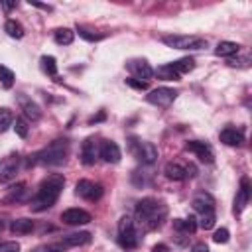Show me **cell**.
Listing matches in <instances>:
<instances>
[{
	"mask_svg": "<svg viewBox=\"0 0 252 252\" xmlns=\"http://www.w3.org/2000/svg\"><path fill=\"white\" fill-rule=\"evenodd\" d=\"M63 185H65V177H63L61 173H51V175H47V177L39 183L37 193L33 195V199L30 201V209L35 211V213H41V211L51 209V207L57 203V199H59V195H61V191H63Z\"/></svg>",
	"mask_w": 252,
	"mask_h": 252,
	"instance_id": "1",
	"label": "cell"
},
{
	"mask_svg": "<svg viewBox=\"0 0 252 252\" xmlns=\"http://www.w3.org/2000/svg\"><path fill=\"white\" fill-rule=\"evenodd\" d=\"M165 215H167V207L154 197H146L136 203V219L148 230L158 228L161 224V220L165 219Z\"/></svg>",
	"mask_w": 252,
	"mask_h": 252,
	"instance_id": "2",
	"label": "cell"
},
{
	"mask_svg": "<svg viewBox=\"0 0 252 252\" xmlns=\"http://www.w3.org/2000/svg\"><path fill=\"white\" fill-rule=\"evenodd\" d=\"M69 156V140L59 138L53 140L49 146H45L43 150H39L32 163H39V165H61Z\"/></svg>",
	"mask_w": 252,
	"mask_h": 252,
	"instance_id": "3",
	"label": "cell"
},
{
	"mask_svg": "<svg viewBox=\"0 0 252 252\" xmlns=\"http://www.w3.org/2000/svg\"><path fill=\"white\" fill-rule=\"evenodd\" d=\"M118 244L126 250H134L140 244V234L136 222L130 217H122L118 220Z\"/></svg>",
	"mask_w": 252,
	"mask_h": 252,
	"instance_id": "4",
	"label": "cell"
},
{
	"mask_svg": "<svg viewBox=\"0 0 252 252\" xmlns=\"http://www.w3.org/2000/svg\"><path fill=\"white\" fill-rule=\"evenodd\" d=\"M161 41L171 49H203L207 47V41L197 35H181V33H169L163 35Z\"/></svg>",
	"mask_w": 252,
	"mask_h": 252,
	"instance_id": "5",
	"label": "cell"
},
{
	"mask_svg": "<svg viewBox=\"0 0 252 252\" xmlns=\"http://www.w3.org/2000/svg\"><path fill=\"white\" fill-rule=\"evenodd\" d=\"M130 152L140 159L142 163H154L158 159V148L152 142L140 140V138H130Z\"/></svg>",
	"mask_w": 252,
	"mask_h": 252,
	"instance_id": "6",
	"label": "cell"
},
{
	"mask_svg": "<svg viewBox=\"0 0 252 252\" xmlns=\"http://www.w3.org/2000/svg\"><path fill=\"white\" fill-rule=\"evenodd\" d=\"M175 96H177V91H175V89L159 87V89L150 91V94L146 96V100H148L150 104H154V106H161V108H165V106H169V104L175 100Z\"/></svg>",
	"mask_w": 252,
	"mask_h": 252,
	"instance_id": "7",
	"label": "cell"
},
{
	"mask_svg": "<svg viewBox=\"0 0 252 252\" xmlns=\"http://www.w3.org/2000/svg\"><path fill=\"white\" fill-rule=\"evenodd\" d=\"M75 193L87 201H96L102 197V185L100 183H94L91 179H79L77 185H75Z\"/></svg>",
	"mask_w": 252,
	"mask_h": 252,
	"instance_id": "8",
	"label": "cell"
},
{
	"mask_svg": "<svg viewBox=\"0 0 252 252\" xmlns=\"http://www.w3.org/2000/svg\"><path fill=\"white\" fill-rule=\"evenodd\" d=\"M20 169V156L18 154H10L4 159H0V183H8L16 177Z\"/></svg>",
	"mask_w": 252,
	"mask_h": 252,
	"instance_id": "9",
	"label": "cell"
},
{
	"mask_svg": "<svg viewBox=\"0 0 252 252\" xmlns=\"http://www.w3.org/2000/svg\"><path fill=\"white\" fill-rule=\"evenodd\" d=\"M98 158H102L106 163H118L122 154H120V148L116 142L112 140H104L98 144Z\"/></svg>",
	"mask_w": 252,
	"mask_h": 252,
	"instance_id": "10",
	"label": "cell"
},
{
	"mask_svg": "<svg viewBox=\"0 0 252 252\" xmlns=\"http://www.w3.org/2000/svg\"><path fill=\"white\" fill-rule=\"evenodd\" d=\"M61 220L69 226H79V224H87L91 222V213H87L85 209H67L61 213Z\"/></svg>",
	"mask_w": 252,
	"mask_h": 252,
	"instance_id": "11",
	"label": "cell"
},
{
	"mask_svg": "<svg viewBox=\"0 0 252 252\" xmlns=\"http://www.w3.org/2000/svg\"><path fill=\"white\" fill-rule=\"evenodd\" d=\"M248 201H250V179H248V177H242V179H240L238 193H236V197H234V207H232L234 215H240V213L246 209Z\"/></svg>",
	"mask_w": 252,
	"mask_h": 252,
	"instance_id": "12",
	"label": "cell"
},
{
	"mask_svg": "<svg viewBox=\"0 0 252 252\" xmlns=\"http://www.w3.org/2000/svg\"><path fill=\"white\" fill-rule=\"evenodd\" d=\"M185 148H187V152H191V154H195L203 163H211L213 161V150H211V146L209 144H205V142H199V140H189L187 144H185Z\"/></svg>",
	"mask_w": 252,
	"mask_h": 252,
	"instance_id": "13",
	"label": "cell"
},
{
	"mask_svg": "<svg viewBox=\"0 0 252 252\" xmlns=\"http://www.w3.org/2000/svg\"><path fill=\"white\" fill-rule=\"evenodd\" d=\"M126 67L130 69V73L134 75V79H150L152 75H154V69L150 67V63L146 61V59H130L128 63H126Z\"/></svg>",
	"mask_w": 252,
	"mask_h": 252,
	"instance_id": "14",
	"label": "cell"
},
{
	"mask_svg": "<svg viewBox=\"0 0 252 252\" xmlns=\"http://www.w3.org/2000/svg\"><path fill=\"white\" fill-rule=\"evenodd\" d=\"M18 104H20V110H22L24 118H28V120H32V122H35V120L41 118L39 106H37L32 98H28L26 94H18Z\"/></svg>",
	"mask_w": 252,
	"mask_h": 252,
	"instance_id": "15",
	"label": "cell"
},
{
	"mask_svg": "<svg viewBox=\"0 0 252 252\" xmlns=\"http://www.w3.org/2000/svg\"><path fill=\"white\" fill-rule=\"evenodd\" d=\"M96 159H98V142L94 138H87L81 148V161L85 165H94Z\"/></svg>",
	"mask_w": 252,
	"mask_h": 252,
	"instance_id": "16",
	"label": "cell"
},
{
	"mask_svg": "<svg viewBox=\"0 0 252 252\" xmlns=\"http://www.w3.org/2000/svg\"><path fill=\"white\" fill-rule=\"evenodd\" d=\"M191 205H193V209H195L197 213H201V215L215 211V199H213V195L207 193V191H199V193L193 197Z\"/></svg>",
	"mask_w": 252,
	"mask_h": 252,
	"instance_id": "17",
	"label": "cell"
},
{
	"mask_svg": "<svg viewBox=\"0 0 252 252\" xmlns=\"http://www.w3.org/2000/svg\"><path fill=\"white\" fill-rule=\"evenodd\" d=\"M219 138H220V142L226 144V146H240V144L244 142L242 130H238V128H234V126H226L224 130H220Z\"/></svg>",
	"mask_w": 252,
	"mask_h": 252,
	"instance_id": "18",
	"label": "cell"
},
{
	"mask_svg": "<svg viewBox=\"0 0 252 252\" xmlns=\"http://www.w3.org/2000/svg\"><path fill=\"white\" fill-rule=\"evenodd\" d=\"M91 232H87V230H83V232H73V234H67V236H63V240H61V244L65 246V248H71V246H85V244H89L91 242Z\"/></svg>",
	"mask_w": 252,
	"mask_h": 252,
	"instance_id": "19",
	"label": "cell"
},
{
	"mask_svg": "<svg viewBox=\"0 0 252 252\" xmlns=\"http://www.w3.org/2000/svg\"><path fill=\"white\" fill-rule=\"evenodd\" d=\"M163 173H165V177L171 179V181H183V179L187 177V169H185L181 163H173V161L165 163Z\"/></svg>",
	"mask_w": 252,
	"mask_h": 252,
	"instance_id": "20",
	"label": "cell"
},
{
	"mask_svg": "<svg viewBox=\"0 0 252 252\" xmlns=\"http://www.w3.org/2000/svg\"><path fill=\"white\" fill-rule=\"evenodd\" d=\"M240 51V45L236 41H219L217 47H215V53L219 57H232Z\"/></svg>",
	"mask_w": 252,
	"mask_h": 252,
	"instance_id": "21",
	"label": "cell"
},
{
	"mask_svg": "<svg viewBox=\"0 0 252 252\" xmlns=\"http://www.w3.org/2000/svg\"><path fill=\"white\" fill-rule=\"evenodd\" d=\"M53 39H55V43H59V45H69V43H73V39H75V32H73L71 28H57V30L53 32Z\"/></svg>",
	"mask_w": 252,
	"mask_h": 252,
	"instance_id": "22",
	"label": "cell"
},
{
	"mask_svg": "<svg viewBox=\"0 0 252 252\" xmlns=\"http://www.w3.org/2000/svg\"><path fill=\"white\" fill-rule=\"evenodd\" d=\"M173 228L179 230V232H185V234H193L197 230V220L193 217H189V219H175L173 220Z\"/></svg>",
	"mask_w": 252,
	"mask_h": 252,
	"instance_id": "23",
	"label": "cell"
},
{
	"mask_svg": "<svg viewBox=\"0 0 252 252\" xmlns=\"http://www.w3.org/2000/svg\"><path fill=\"white\" fill-rule=\"evenodd\" d=\"M10 230L16 232V234H28V232L33 230V220H30V219H16V220H12Z\"/></svg>",
	"mask_w": 252,
	"mask_h": 252,
	"instance_id": "24",
	"label": "cell"
},
{
	"mask_svg": "<svg viewBox=\"0 0 252 252\" xmlns=\"http://www.w3.org/2000/svg\"><path fill=\"white\" fill-rule=\"evenodd\" d=\"M156 75L159 77V79H163V81H179V73L169 65V63H165V65H159L158 69H156Z\"/></svg>",
	"mask_w": 252,
	"mask_h": 252,
	"instance_id": "25",
	"label": "cell"
},
{
	"mask_svg": "<svg viewBox=\"0 0 252 252\" xmlns=\"http://www.w3.org/2000/svg\"><path fill=\"white\" fill-rule=\"evenodd\" d=\"M179 75H185V73H189V71H193V67H195V61H193V57H181V59H177V61H173V63H169Z\"/></svg>",
	"mask_w": 252,
	"mask_h": 252,
	"instance_id": "26",
	"label": "cell"
},
{
	"mask_svg": "<svg viewBox=\"0 0 252 252\" xmlns=\"http://www.w3.org/2000/svg\"><path fill=\"white\" fill-rule=\"evenodd\" d=\"M24 197H26V183H18L10 189V193L6 195L4 201L6 203H20V201H24Z\"/></svg>",
	"mask_w": 252,
	"mask_h": 252,
	"instance_id": "27",
	"label": "cell"
},
{
	"mask_svg": "<svg viewBox=\"0 0 252 252\" xmlns=\"http://www.w3.org/2000/svg\"><path fill=\"white\" fill-rule=\"evenodd\" d=\"M4 30H6V33H8L10 37H16V39H22V37H24V28H22V24L16 22V20H8V22L4 24Z\"/></svg>",
	"mask_w": 252,
	"mask_h": 252,
	"instance_id": "28",
	"label": "cell"
},
{
	"mask_svg": "<svg viewBox=\"0 0 252 252\" xmlns=\"http://www.w3.org/2000/svg\"><path fill=\"white\" fill-rule=\"evenodd\" d=\"M39 65H41V71H43V73H47V75H51V77L57 75V61H55V57L43 55V57L39 59Z\"/></svg>",
	"mask_w": 252,
	"mask_h": 252,
	"instance_id": "29",
	"label": "cell"
},
{
	"mask_svg": "<svg viewBox=\"0 0 252 252\" xmlns=\"http://www.w3.org/2000/svg\"><path fill=\"white\" fill-rule=\"evenodd\" d=\"M14 124V112L6 106L0 108V132H6Z\"/></svg>",
	"mask_w": 252,
	"mask_h": 252,
	"instance_id": "30",
	"label": "cell"
},
{
	"mask_svg": "<svg viewBox=\"0 0 252 252\" xmlns=\"http://www.w3.org/2000/svg\"><path fill=\"white\" fill-rule=\"evenodd\" d=\"M77 32H79V35H81L83 39H87V41H100V39L106 37L104 33H94V32H91V30H87V28H83V26H77Z\"/></svg>",
	"mask_w": 252,
	"mask_h": 252,
	"instance_id": "31",
	"label": "cell"
},
{
	"mask_svg": "<svg viewBox=\"0 0 252 252\" xmlns=\"http://www.w3.org/2000/svg\"><path fill=\"white\" fill-rule=\"evenodd\" d=\"M14 130L20 138H28V132H30V126H28V120L24 116L20 118H14Z\"/></svg>",
	"mask_w": 252,
	"mask_h": 252,
	"instance_id": "32",
	"label": "cell"
},
{
	"mask_svg": "<svg viewBox=\"0 0 252 252\" xmlns=\"http://www.w3.org/2000/svg\"><path fill=\"white\" fill-rule=\"evenodd\" d=\"M215 220H217L215 211H213V213H203V215H201V220L197 222V226H201L203 230H209V228L215 226Z\"/></svg>",
	"mask_w": 252,
	"mask_h": 252,
	"instance_id": "33",
	"label": "cell"
},
{
	"mask_svg": "<svg viewBox=\"0 0 252 252\" xmlns=\"http://www.w3.org/2000/svg\"><path fill=\"white\" fill-rule=\"evenodd\" d=\"M0 83H2V87H6V89H10V87L14 85V73H12V69L0 65Z\"/></svg>",
	"mask_w": 252,
	"mask_h": 252,
	"instance_id": "34",
	"label": "cell"
},
{
	"mask_svg": "<svg viewBox=\"0 0 252 252\" xmlns=\"http://www.w3.org/2000/svg\"><path fill=\"white\" fill-rule=\"evenodd\" d=\"M228 238H230L228 228H219V230H215V234H213V240H215L217 244H226Z\"/></svg>",
	"mask_w": 252,
	"mask_h": 252,
	"instance_id": "35",
	"label": "cell"
},
{
	"mask_svg": "<svg viewBox=\"0 0 252 252\" xmlns=\"http://www.w3.org/2000/svg\"><path fill=\"white\" fill-rule=\"evenodd\" d=\"M63 244L61 242H53V244H43V246H37L33 252H63Z\"/></svg>",
	"mask_w": 252,
	"mask_h": 252,
	"instance_id": "36",
	"label": "cell"
},
{
	"mask_svg": "<svg viewBox=\"0 0 252 252\" xmlns=\"http://www.w3.org/2000/svg\"><path fill=\"white\" fill-rule=\"evenodd\" d=\"M126 85L136 89V91H146L148 89V81H140V79H134V77H128L126 79Z\"/></svg>",
	"mask_w": 252,
	"mask_h": 252,
	"instance_id": "37",
	"label": "cell"
},
{
	"mask_svg": "<svg viewBox=\"0 0 252 252\" xmlns=\"http://www.w3.org/2000/svg\"><path fill=\"white\" fill-rule=\"evenodd\" d=\"M0 252H20V244L10 240V242H2L0 244Z\"/></svg>",
	"mask_w": 252,
	"mask_h": 252,
	"instance_id": "38",
	"label": "cell"
},
{
	"mask_svg": "<svg viewBox=\"0 0 252 252\" xmlns=\"http://www.w3.org/2000/svg\"><path fill=\"white\" fill-rule=\"evenodd\" d=\"M228 65H232V67H236V65L242 67V65H244V67H246V65H248V57H244V59H234V57H230V59H228Z\"/></svg>",
	"mask_w": 252,
	"mask_h": 252,
	"instance_id": "39",
	"label": "cell"
},
{
	"mask_svg": "<svg viewBox=\"0 0 252 252\" xmlns=\"http://www.w3.org/2000/svg\"><path fill=\"white\" fill-rule=\"evenodd\" d=\"M191 252H209V248H207L205 242H199V244H195V246L191 248Z\"/></svg>",
	"mask_w": 252,
	"mask_h": 252,
	"instance_id": "40",
	"label": "cell"
},
{
	"mask_svg": "<svg viewBox=\"0 0 252 252\" xmlns=\"http://www.w3.org/2000/svg\"><path fill=\"white\" fill-rule=\"evenodd\" d=\"M32 6H35V8H41V10H45V12H51L53 8L51 6H47V4H39V2H30Z\"/></svg>",
	"mask_w": 252,
	"mask_h": 252,
	"instance_id": "41",
	"label": "cell"
},
{
	"mask_svg": "<svg viewBox=\"0 0 252 252\" xmlns=\"http://www.w3.org/2000/svg\"><path fill=\"white\" fill-rule=\"evenodd\" d=\"M100 120H104V112H98L96 116H91V118H89V124H93V122H100Z\"/></svg>",
	"mask_w": 252,
	"mask_h": 252,
	"instance_id": "42",
	"label": "cell"
},
{
	"mask_svg": "<svg viewBox=\"0 0 252 252\" xmlns=\"http://www.w3.org/2000/svg\"><path fill=\"white\" fill-rule=\"evenodd\" d=\"M0 6H2L4 10H12V8L18 6V2H0Z\"/></svg>",
	"mask_w": 252,
	"mask_h": 252,
	"instance_id": "43",
	"label": "cell"
},
{
	"mask_svg": "<svg viewBox=\"0 0 252 252\" xmlns=\"http://www.w3.org/2000/svg\"><path fill=\"white\" fill-rule=\"evenodd\" d=\"M152 252H167V246H165V244H156V246L152 248Z\"/></svg>",
	"mask_w": 252,
	"mask_h": 252,
	"instance_id": "44",
	"label": "cell"
},
{
	"mask_svg": "<svg viewBox=\"0 0 252 252\" xmlns=\"http://www.w3.org/2000/svg\"><path fill=\"white\" fill-rule=\"evenodd\" d=\"M2 228H4V222H2V220H0V232H2Z\"/></svg>",
	"mask_w": 252,
	"mask_h": 252,
	"instance_id": "45",
	"label": "cell"
}]
</instances>
